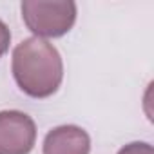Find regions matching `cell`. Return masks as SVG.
Wrapping results in <instances>:
<instances>
[{"label": "cell", "mask_w": 154, "mask_h": 154, "mask_svg": "<svg viewBox=\"0 0 154 154\" xmlns=\"http://www.w3.org/2000/svg\"><path fill=\"white\" fill-rule=\"evenodd\" d=\"M11 71L17 85L31 98H49L63 80V62L58 49L38 36L26 38L13 49Z\"/></svg>", "instance_id": "cell-1"}, {"label": "cell", "mask_w": 154, "mask_h": 154, "mask_svg": "<svg viewBox=\"0 0 154 154\" xmlns=\"http://www.w3.org/2000/svg\"><path fill=\"white\" fill-rule=\"evenodd\" d=\"M118 154H154V149L147 141H132L118 150Z\"/></svg>", "instance_id": "cell-5"}, {"label": "cell", "mask_w": 154, "mask_h": 154, "mask_svg": "<svg viewBox=\"0 0 154 154\" xmlns=\"http://www.w3.org/2000/svg\"><path fill=\"white\" fill-rule=\"evenodd\" d=\"M9 44H11V31H9V27L6 26V22L0 20V58L8 53Z\"/></svg>", "instance_id": "cell-6"}, {"label": "cell", "mask_w": 154, "mask_h": 154, "mask_svg": "<svg viewBox=\"0 0 154 154\" xmlns=\"http://www.w3.org/2000/svg\"><path fill=\"white\" fill-rule=\"evenodd\" d=\"M44 154H89L91 138L78 125H60L44 138Z\"/></svg>", "instance_id": "cell-4"}, {"label": "cell", "mask_w": 154, "mask_h": 154, "mask_svg": "<svg viewBox=\"0 0 154 154\" xmlns=\"http://www.w3.org/2000/svg\"><path fill=\"white\" fill-rule=\"evenodd\" d=\"M36 141V125L22 111L0 112V154H29Z\"/></svg>", "instance_id": "cell-3"}, {"label": "cell", "mask_w": 154, "mask_h": 154, "mask_svg": "<svg viewBox=\"0 0 154 154\" xmlns=\"http://www.w3.org/2000/svg\"><path fill=\"white\" fill-rule=\"evenodd\" d=\"M22 18L38 38H58L69 33L76 22V4L71 0H24Z\"/></svg>", "instance_id": "cell-2"}]
</instances>
